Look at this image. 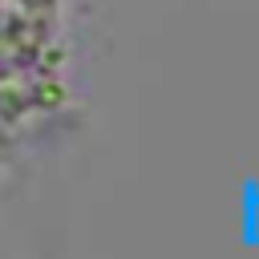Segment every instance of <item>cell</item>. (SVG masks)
<instances>
[{"label": "cell", "mask_w": 259, "mask_h": 259, "mask_svg": "<svg viewBox=\"0 0 259 259\" xmlns=\"http://www.w3.org/2000/svg\"><path fill=\"white\" fill-rule=\"evenodd\" d=\"M243 243L259 247V186L243 182Z\"/></svg>", "instance_id": "6da1fadb"}]
</instances>
